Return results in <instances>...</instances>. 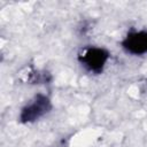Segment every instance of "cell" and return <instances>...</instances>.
I'll return each instance as SVG.
<instances>
[{
  "instance_id": "7a4b0ae2",
  "label": "cell",
  "mask_w": 147,
  "mask_h": 147,
  "mask_svg": "<svg viewBox=\"0 0 147 147\" xmlns=\"http://www.w3.org/2000/svg\"><path fill=\"white\" fill-rule=\"evenodd\" d=\"M52 109L51 100L45 94L34 95L22 109L20 113V122L22 123H33L40 117L46 115Z\"/></svg>"
},
{
  "instance_id": "6da1fadb",
  "label": "cell",
  "mask_w": 147,
  "mask_h": 147,
  "mask_svg": "<svg viewBox=\"0 0 147 147\" xmlns=\"http://www.w3.org/2000/svg\"><path fill=\"white\" fill-rule=\"evenodd\" d=\"M110 54L107 49L96 46L84 47L78 53V61L82 67L92 72V74H101L105 69L106 63L108 62Z\"/></svg>"
},
{
  "instance_id": "3957f363",
  "label": "cell",
  "mask_w": 147,
  "mask_h": 147,
  "mask_svg": "<svg viewBox=\"0 0 147 147\" xmlns=\"http://www.w3.org/2000/svg\"><path fill=\"white\" fill-rule=\"evenodd\" d=\"M122 48L131 55L147 54V31L132 30L122 40Z\"/></svg>"
}]
</instances>
